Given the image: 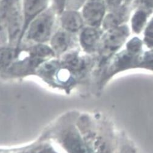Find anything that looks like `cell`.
Returning <instances> with one entry per match:
<instances>
[{
  "label": "cell",
  "instance_id": "5bb4252c",
  "mask_svg": "<svg viewBox=\"0 0 153 153\" xmlns=\"http://www.w3.org/2000/svg\"><path fill=\"white\" fill-rule=\"evenodd\" d=\"M64 61L68 66L75 70L81 68L83 65V61L74 54L68 55Z\"/></svg>",
  "mask_w": 153,
  "mask_h": 153
},
{
  "label": "cell",
  "instance_id": "277c9868",
  "mask_svg": "<svg viewBox=\"0 0 153 153\" xmlns=\"http://www.w3.org/2000/svg\"><path fill=\"white\" fill-rule=\"evenodd\" d=\"M106 6L103 0H89L83 6L82 16L89 27L98 28L105 18Z\"/></svg>",
  "mask_w": 153,
  "mask_h": 153
},
{
  "label": "cell",
  "instance_id": "ac0fdd59",
  "mask_svg": "<svg viewBox=\"0 0 153 153\" xmlns=\"http://www.w3.org/2000/svg\"><path fill=\"white\" fill-rule=\"evenodd\" d=\"M146 40L149 43L153 44V21L149 25V26L146 31Z\"/></svg>",
  "mask_w": 153,
  "mask_h": 153
},
{
  "label": "cell",
  "instance_id": "d6986e66",
  "mask_svg": "<svg viewBox=\"0 0 153 153\" xmlns=\"http://www.w3.org/2000/svg\"><path fill=\"white\" fill-rule=\"evenodd\" d=\"M67 0H54L56 10L59 13H62L64 11V9L66 4Z\"/></svg>",
  "mask_w": 153,
  "mask_h": 153
},
{
  "label": "cell",
  "instance_id": "8992f818",
  "mask_svg": "<svg viewBox=\"0 0 153 153\" xmlns=\"http://www.w3.org/2000/svg\"><path fill=\"white\" fill-rule=\"evenodd\" d=\"M61 14L60 22L63 30L71 33L78 32L83 28V18L76 10L68 9Z\"/></svg>",
  "mask_w": 153,
  "mask_h": 153
},
{
  "label": "cell",
  "instance_id": "e0dca14e",
  "mask_svg": "<svg viewBox=\"0 0 153 153\" xmlns=\"http://www.w3.org/2000/svg\"><path fill=\"white\" fill-rule=\"evenodd\" d=\"M122 0H105L106 6L111 10L119 8Z\"/></svg>",
  "mask_w": 153,
  "mask_h": 153
},
{
  "label": "cell",
  "instance_id": "3957f363",
  "mask_svg": "<svg viewBox=\"0 0 153 153\" xmlns=\"http://www.w3.org/2000/svg\"><path fill=\"white\" fill-rule=\"evenodd\" d=\"M24 19L22 11L18 4H14L5 23L8 39L10 43H18L22 40Z\"/></svg>",
  "mask_w": 153,
  "mask_h": 153
},
{
  "label": "cell",
  "instance_id": "9c48e42d",
  "mask_svg": "<svg viewBox=\"0 0 153 153\" xmlns=\"http://www.w3.org/2000/svg\"><path fill=\"white\" fill-rule=\"evenodd\" d=\"M64 143L70 153H91L76 133H68L64 137Z\"/></svg>",
  "mask_w": 153,
  "mask_h": 153
},
{
  "label": "cell",
  "instance_id": "7402d4cb",
  "mask_svg": "<svg viewBox=\"0 0 153 153\" xmlns=\"http://www.w3.org/2000/svg\"><path fill=\"white\" fill-rule=\"evenodd\" d=\"M124 1H125L126 3H130L131 1V0H124Z\"/></svg>",
  "mask_w": 153,
  "mask_h": 153
},
{
  "label": "cell",
  "instance_id": "7a4b0ae2",
  "mask_svg": "<svg viewBox=\"0 0 153 153\" xmlns=\"http://www.w3.org/2000/svg\"><path fill=\"white\" fill-rule=\"evenodd\" d=\"M128 34V29L124 25L106 30L100 43L102 55L107 58L112 55L123 44Z\"/></svg>",
  "mask_w": 153,
  "mask_h": 153
},
{
  "label": "cell",
  "instance_id": "4fadbf2b",
  "mask_svg": "<svg viewBox=\"0 0 153 153\" xmlns=\"http://www.w3.org/2000/svg\"><path fill=\"white\" fill-rule=\"evenodd\" d=\"M145 19V14L142 11H139L134 15L132 20V25L133 30L136 32H139L140 31Z\"/></svg>",
  "mask_w": 153,
  "mask_h": 153
},
{
  "label": "cell",
  "instance_id": "6da1fadb",
  "mask_svg": "<svg viewBox=\"0 0 153 153\" xmlns=\"http://www.w3.org/2000/svg\"><path fill=\"white\" fill-rule=\"evenodd\" d=\"M55 20L54 10H45L31 21L24 36L28 41L38 44L47 42L52 36Z\"/></svg>",
  "mask_w": 153,
  "mask_h": 153
},
{
  "label": "cell",
  "instance_id": "44dd1931",
  "mask_svg": "<svg viewBox=\"0 0 153 153\" xmlns=\"http://www.w3.org/2000/svg\"><path fill=\"white\" fill-rule=\"evenodd\" d=\"M40 153H55V152H54L53 151H52L50 149H45L41 151Z\"/></svg>",
  "mask_w": 153,
  "mask_h": 153
},
{
  "label": "cell",
  "instance_id": "ffe728a7",
  "mask_svg": "<svg viewBox=\"0 0 153 153\" xmlns=\"http://www.w3.org/2000/svg\"><path fill=\"white\" fill-rule=\"evenodd\" d=\"M144 5L148 7H153V0H140Z\"/></svg>",
  "mask_w": 153,
  "mask_h": 153
},
{
  "label": "cell",
  "instance_id": "9a60e30c",
  "mask_svg": "<svg viewBox=\"0 0 153 153\" xmlns=\"http://www.w3.org/2000/svg\"><path fill=\"white\" fill-rule=\"evenodd\" d=\"M86 0H67L66 7L69 10H75L80 8Z\"/></svg>",
  "mask_w": 153,
  "mask_h": 153
},
{
  "label": "cell",
  "instance_id": "5b68a950",
  "mask_svg": "<svg viewBox=\"0 0 153 153\" xmlns=\"http://www.w3.org/2000/svg\"><path fill=\"white\" fill-rule=\"evenodd\" d=\"M48 3L49 0H24L22 12L24 24L22 38L31 21L46 10Z\"/></svg>",
  "mask_w": 153,
  "mask_h": 153
},
{
  "label": "cell",
  "instance_id": "ba28073f",
  "mask_svg": "<svg viewBox=\"0 0 153 153\" xmlns=\"http://www.w3.org/2000/svg\"><path fill=\"white\" fill-rule=\"evenodd\" d=\"M70 33L64 30L58 31L55 33L50 40V44L54 52L61 53L69 48L72 42Z\"/></svg>",
  "mask_w": 153,
  "mask_h": 153
},
{
  "label": "cell",
  "instance_id": "52a82bcc",
  "mask_svg": "<svg viewBox=\"0 0 153 153\" xmlns=\"http://www.w3.org/2000/svg\"><path fill=\"white\" fill-rule=\"evenodd\" d=\"M101 33L97 28L88 27L83 29L80 35L82 47L87 52H92L100 44Z\"/></svg>",
  "mask_w": 153,
  "mask_h": 153
},
{
  "label": "cell",
  "instance_id": "7c38bea8",
  "mask_svg": "<svg viewBox=\"0 0 153 153\" xmlns=\"http://www.w3.org/2000/svg\"><path fill=\"white\" fill-rule=\"evenodd\" d=\"M14 4L12 0H2L1 4V18L2 27L5 24L8 15Z\"/></svg>",
  "mask_w": 153,
  "mask_h": 153
},
{
  "label": "cell",
  "instance_id": "2e32d148",
  "mask_svg": "<svg viewBox=\"0 0 153 153\" xmlns=\"http://www.w3.org/2000/svg\"><path fill=\"white\" fill-rule=\"evenodd\" d=\"M95 153H111L107 145L101 140H97L95 145Z\"/></svg>",
  "mask_w": 153,
  "mask_h": 153
},
{
  "label": "cell",
  "instance_id": "8fae6325",
  "mask_svg": "<svg viewBox=\"0 0 153 153\" xmlns=\"http://www.w3.org/2000/svg\"><path fill=\"white\" fill-rule=\"evenodd\" d=\"M16 55V50L12 48H2L1 50V64L2 67L8 65Z\"/></svg>",
  "mask_w": 153,
  "mask_h": 153
},
{
  "label": "cell",
  "instance_id": "30bf717a",
  "mask_svg": "<svg viewBox=\"0 0 153 153\" xmlns=\"http://www.w3.org/2000/svg\"><path fill=\"white\" fill-rule=\"evenodd\" d=\"M121 10V9L118 8L112 10L111 13L105 17L102 23V25L105 30H108L120 26V24L123 18V12Z\"/></svg>",
  "mask_w": 153,
  "mask_h": 153
}]
</instances>
